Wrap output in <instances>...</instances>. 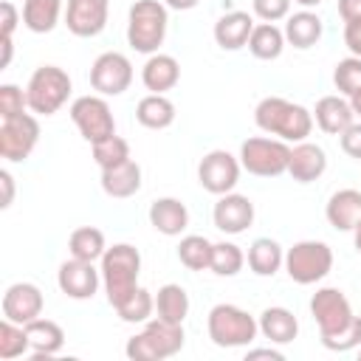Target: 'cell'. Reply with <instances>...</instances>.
<instances>
[{"label":"cell","instance_id":"44","mask_svg":"<svg viewBox=\"0 0 361 361\" xmlns=\"http://www.w3.org/2000/svg\"><path fill=\"white\" fill-rule=\"evenodd\" d=\"M338 141H341V149H344L350 158L361 161V121H353V124L338 135Z\"/></svg>","mask_w":361,"mask_h":361},{"label":"cell","instance_id":"10","mask_svg":"<svg viewBox=\"0 0 361 361\" xmlns=\"http://www.w3.org/2000/svg\"><path fill=\"white\" fill-rule=\"evenodd\" d=\"M310 316L319 324V338L336 336L338 330H344L355 319L350 299L338 288H319L310 296Z\"/></svg>","mask_w":361,"mask_h":361},{"label":"cell","instance_id":"27","mask_svg":"<svg viewBox=\"0 0 361 361\" xmlns=\"http://www.w3.org/2000/svg\"><path fill=\"white\" fill-rule=\"evenodd\" d=\"M25 333H28V338H31V355L34 358H51V355H56L59 350H62V344H65V330L56 324V322H51V319H34V322H28L25 324Z\"/></svg>","mask_w":361,"mask_h":361},{"label":"cell","instance_id":"12","mask_svg":"<svg viewBox=\"0 0 361 361\" xmlns=\"http://www.w3.org/2000/svg\"><path fill=\"white\" fill-rule=\"evenodd\" d=\"M133 82V62L118 51H104L90 65V85L99 96H121Z\"/></svg>","mask_w":361,"mask_h":361},{"label":"cell","instance_id":"17","mask_svg":"<svg viewBox=\"0 0 361 361\" xmlns=\"http://www.w3.org/2000/svg\"><path fill=\"white\" fill-rule=\"evenodd\" d=\"M212 220L223 234H243L254 223V203L245 195L226 192L212 209Z\"/></svg>","mask_w":361,"mask_h":361},{"label":"cell","instance_id":"1","mask_svg":"<svg viewBox=\"0 0 361 361\" xmlns=\"http://www.w3.org/2000/svg\"><path fill=\"white\" fill-rule=\"evenodd\" d=\"M254 121L262 133L276 135L282 141H307L313 130V113L296 102H288L282 96H265L254 107Z\"/></svg>","mask_w":361,"mask_h":361},{"label":"cell","instance_id":"37","mask_svg":"<svg viewBox=\"0 0 361 361\" xmlns=\"http://www.w3.org/2000/svg\"><path fill=\"white\" fill-rule=\"evenodd\" d=\"M90 147H93V161L99 164V169H110V166H118V164L130 161V144L116 133L90 144Z\"/></svg>","mask_w":361,"mask_h":361},{"label":"cell","instance_id":"43","mask_svg":"<svg viewBox=\"0 0 361 361\" xmlns=\"http://www.w3.org/2000/svg\"><path fill=\"white\" fill-rule=\"evenodd\" d=\"M20 20H23V11H17L11 0H3L0 3V39H8Z\"/></svg>","mask_w":361,"mask_h":361},{"label":"cell","instance_id":"34","mask_svg":"<svg viewBox=\"0 0 361 361\" xmlns=\"http://www.w3.org/2000/svg\"><path fill=\"white\" fill-rule=\"evenodd\" d=\"M212 248L214 243L206 240L203 234H186L178 243V259L189 271H206L212 265Z\"/></svg>","mask_w":361,"mask_h":361},{"label":"cell","instance_id":"26","mask_svg":"<svg viewBox=\"0 0 361 361\" xmlns=\"http://www.w3.org/2000/svg\"><path fill=\"white\" fill-rule=\"evenodd\" d=\"M102 189H104V195H110L116 200L133 197L141 189V166L130 158V161H124L118 166L102 169Z\"/></svg>","mask_w":361,"mask_h":361},{"label":"cell","instance_id":"13","mask_svg":"<svg viewBox=\"0 0 361 361\" xmlns=\"http://www.w3.org/2000/svg\"><path fill=\"white\" fill-rule=\"evenodd\" d=\"M240 158H234L231 152L226 149H212L200 158L197 164V183L212 192V195H226V192H234L237 180H240Z\"/></svg>","mask_w":361,"mask_h":361},{"label":"cell","instance_id":"50","mask_svg":"<svg viewBox=\"0 0 361 361\" xmlns=\"http://www.w3.org/2000/svg\"><path fill=\"white\" fill-rule=\"evenodd\" d=\"M0 45H3V59H0V68H8V62H11V37H8V39H0Z\"/></svg>","mask_w":361,"mask_h":361},{"label":"cell","instance_id":"52","mask_svg":"<svg viewBox=\"0 0 361 361\" xmlns=\"http://www.w3.org/2000/svg\"><path fill=\"white\" fill-rule=\"evenodd\" d=\"M353 243H355V251L361 254V217H358V223H355V228H353Z\"/></svg>","mask_w":361,"mask_h":361},{"label":"cell","instance_id":"18","mask_svg":"<svg viewBox=\"0 0 361 361\" xmlns=\"http://www.w3.org/2000/svg\"><path fill=\"white\" fill-rule=\"evenodd\" d=\"M327 169V152L313 144V141H299L290 147V161H288V175L296 183H313L324 175Z\"/></svg>","mask_w":361,"mask_h":361},{"label":"cell","instance_id":"6","mask_svg":"<svg viewBox=\"0 0 361 361\" xmlns=\"http://www.w3.org/2000/svg\"><path fill=\"white\" fill-rule=\"evenodd\" d=\"M71 76L59 65H39L28 85H25V99L28 110L37 116H54L71 96Z\"/></svg>","mask_w":361,"mask_h":361},{"label":"cell","instance_id":"35","mask_svg":"<svg viewBox=\"0 0 361 361\" xmlns=\"http://www.w3.org/2000/svg\"><path fill=\"white\" fill-rule=\"evenodd\" d=\"M243 265H245V254L237 243H228V240L214 243L209 271H214L217 276H237L243 271Z\"/></svg>","mask_w":361,"mask_h":361},{"label":"cell","instance_id":"53","mask_svg":"<svg viewBox=\"0 0 361 361\" xmlns=\"http://www.w3.org/2000/svg\"><path fill=\"white\" fill-rule=\"evenodd\" d=\"M293 3H299L302 8H316V6L322 3V0H293Z\"/></svg>","mask_w":361,"mask_h":361},{"label":"cell","instance_id":"31","mask_svg":"<svg viewBox=\"0 0 361 361\" xmlns=\"http://www.w3.org/2000/svg\"><path fill=\"white\" fill-rule=\"evenodd\" d=\"M59 14H62V0H23V25L34 34L54 31Z\"/></svg>","mask_w":361,"mask_h":361},{"label":"cell","instance_id":"32","mask_svg":"<svg viewBox=\"0 0 361 361\" xmlns=\"http://www.w3.org/2000/svg\"><path fill=\"white\" fill-rule=\"evenodd\" d=\"M68 251H71V257L85 259V262L102 259V254L107 251L104 231L96 228V226H79V228H73L71 237H68Z\"/></svg>","mask_w":361,"mask_h":361},{"label":"cell","instance_id":"7","mask_svg":"<svg viewBox=\"0 0 361 361\" xmlns=\"http://www.w3.org/2000/svg\"><path fill=\"white\" fill-rule=\"evenodd\" d=\"M285 271L296 285L322 282L333 271V248L322 240H299L285 251Z\"/></svg>","mask_w":361,"mask_h":361},{"label":"cell","instance_id":"40","mask_svg":"<svg viewBox=\"0 0 361 361\" xmlns=\"http://www.w3.org/2000/svg\"><path fill=\"white\" fill-rule=\"evenodd\" d=\"M322 344L333 353H350L355 347H361V316H355L344 330H338L330 338H322Z\"/></svg>","mask_w":361,"mask_h":361},{"label":"cell","instance_id":"5","mask_svg":"<svg viewBox=\"0 0 361 361\" xmlns=\"http://www.w3.org/2000/svg\"><path fill=\"white\" fill-rule=\"evenodd\" d=\"M206 330L217 347H248L257 338L259 324L248 310L228 305V302H220L209 310Z\"/></svg>","mask_w":361,"mask_h":361},{"label":"cell","instance_id":"29","mask_svg":"<svg viewBox=\"0 0 361 361\" xmlns=\"http://www.w3.org/2000/svg\"><path fill=\"white\" fill-rule=\"evenodd\" d=\"M135 118L147 130H166L175 121V104L164 93H149L135 104Z\"/></svg>","mask_w":361,"mask_h":361},{"label":"cell","instance_id":"30","mask_svg":"<svg viewBox=\"0 0 361 361\" xmlns=\"http://www.w3.org/2000/svg\"><path fill=\"white\" fill-rule=\"evenodd\" d=\"M155 313L164 322L183 324V319L189 316V293H186V288L175 285V282L161 285L158 293H155Z\"/></svg>","mask_w":361,"mask_h":361},{"label":"cell","instance_id":"25","mask_svg":"<svg viewBox=\"0 0 361 361\" xmlns=\"http://www.w3.org/2000/svg\"><path fill=\"white\" fill-rule=\"evenodd\" d=\"M285 42H290L293 48L305 51V48H313L319 39H322V17L310 8H302L296 14H288V23H285Z\"/></svg>","mask_w":361,"mask_h":361},{"label":"cell","instance_id":"16","mask_svg":"<svg viewBox=\"0 0 361 361\" xmlns=\"http://www.w3.org/2000/svg\"><path fill=\"white\" fill-rule=\"evenodd\" d=\"M110 0H68L65 25L73 37H96L104 31Z\"/></svg>","mask_w":361,"mask_h":361},{"label":"cell","instance_id":"11","mask_svg":"<svg viewBox=\"0 0 361 361\" xmlns=\"http://www.w3.org/2000/svg\"><path fill=\"white\" fill-rule=\"evenodd\" d=\"M39 141V121L31 113L0 118V155L6 161H25Z\"/></svg>","mask_w":361,"mask_h":361},{"label":"cell","instance_id":"49","mask_svg":"<svg viewBox=\"0 0 361 361\" xmlns=\"http://www.w3.org/2000/svg\"><path fill=\"white\" fill-rule=\"evenodd\" d=\"M200 0H164V6L166 8H175V11H189V8H195Z\"/></svg>","mask_w":361,"mask_h":361},{"label":"cell","instance_id":"19","mask_svg":"<svg viewBox=\"0 0 361 361\" xmlns=\"http://www.w3.org/2000/svg\"><path fill=\"white\" fill-rule=\"evenodd\" d=\"M313 121L322 133L327 135H341L353 121H355V113L350 107V99L344 96H322L313 107Z\"/></svg>","mask_w":361,"mask_h":361},{"label":"cell","instance_id":"33","mask_svg":"<svg viewBox=\"0 0 361 361\" xmlns=\"http://www.w3.org/2000/svg\"><path fill=\"white\" fill-rule=\"evenodd\" d=\"M285 48V31L276 28L274 23H257L251 37H248V51L257 59H276Z\"/></svg>","mask_w":361,"mask_h":361},{"label":"cell","instance_id":"45","mask_svg":"<svg viewBox=\"0 0 361 361\" xmlns=\"http://www.w3.org/2000/svg\"><path fill=\"white\" fill-rule=\"evenodd\" d=\"M344 45L353 56H361V23H344Z\"/></svg>","mask_w":361,"mask_h":361},{"label":"cell","instance_id":"15","mask_svg":"<svg viewBox=\"0 0 361 361\" xmlns=\"http://www.w3.org/2000/svg\"><path fill=\"white\" fill-rule=\"evenodd\" d=\"M42 307H45V299L34 282H14L3 293V319L8 322L28 324L42 316Z\"/></svg>","mask_w":361,"mask_h":361},{"label":"cell","instance_id":"39","mask_svg":"<svg viewBox=\"0 0 361 361\" xmlns=\"http://www.w3.org/2000/svg\"><path fill=\"white\" fill-rule=\"evenodd\" d=\"M333 85L341 96H353L361 90V56H347V59H338L336 68H333Z\"/></svg>","mask_w":361,"mask_h":361},{"label":"cell","instance_id":"22","mask_svg":"<svg viewBox=\"0 0 361 361\" xmlns=\"http://www.w3.org/2000/svg\"><path fill=\"white\" fill-rule=\"evenodd\" d=\"M178 79H180L178 59L169 56V54H161V51L149 54V59L141 68V82H144V87L149 93H166V90H172L178 85Z\"/></svg>","mask_w":361,"mask_h":361},{"label":"cell","instance_id":"24","mask_svg":"<svg viewBox=\"0 0 361 361\" xmlns=\"http://www.w3.org/2000/svg\"><path fill=\"white\" fill-rule=\"evenodd\" d=\"M257 324H259V333H262L271 344H290V341L299 336V322H296V316H293L288 307H282V305L265 307V310L259 313Z\"/></svg>","mask_w":361,"mask_h":361},{"label":"cell","instance_id":"2","mask_svg":"<svg viewBox=\"0 0 361 361\" xmlns=\"http://www.w3.org/2000/svg\"><path fill=\"white\" fill-rule=\"evenodd\" d=\"M99 271H102V285L107 293V302L113 307L124 305L135 290H138V271H141V254L135 245L130 243H116L110 245L102 259H99Z\"/></svg>","mask_w":361,"mask_h":361},{"label":"cell","instance_id":"14","mask_svg":"<svg viewBox=\"0 0 361 361\" xmlns=\"http://www.w3.org/2000/svg\"><path fill=\"white\" fill-rule=\"evenodd\" d=\"M56 285H59V290H62L68 299H76V302L93 299L96 290H99V285H102V271L93 268V262H85V259L71 257V259H65V262L59 265V271H56Z\"/></svg>","mask_w":361,"mask_h":361},{"label":"cell","instance_id":"28","mask_svg":"<svg viewBox=\"0 0 361 361\" xmlns=\"http://www.w3.org/2000/svg\"><path fill=\"white\" fill-rule=\"evenodd\" d=\"M285 265V251L276 240L271 237H257L248 245V268L257 276H274Z\"/></svg>","mask_w":361,"mask_h":361},{"label":"cell","instance_id":"38","mask_svg":"<svg viewBox=\"0 0 361 361\" xmlns=\"http://www.w3.org/2000/svg\"><path fill=\"white\" fill-rule=\"evenodd\" d=\"M152 310H155V296H152L147 288H141V285H138V290H135L124 305L116 307V313L121 316V322H130V324L149 322Z\"/></svg>","mask_w":361,"mask_h":361},{"label":"cell","instance_id":"36","mask_svg":"<svg viewBox=\"0 0 361 361\" xmlns=\"http://www.w3.org/2000/svg\"><path fill=\"white\" fill-rule=\"evenodd\" d=\"M25 353H31V338L25 333V324L3 319L0 322V358L11 361V358L25 355Z\"/></svg>","mask_w":361,"mask_h":361},{"label":"cell","instance_id":"41","mask_svg":"<svg viewBox=\"0 0 361 361\" xmlns=\"http://www.w3.org/2000/svg\"><path fill=\"white\" fill-rule=\"evenodd\" d=\"M28 107V99H25V90H20L17 85H0V118H11V116H20L25 113Z\"/></svg>","mask_w":361,"mask_h":361},{"label":"cell","instance_id":"21","mask_svg":"<svg viewBox=\"0 0 361 361\" xmlns=\"http://www.w3.org/2000/svg\"><path fill=\"white\" fill-rule=\"evenodd\" d=\"M254 25L257 23L248 11H228L214 23V42L223 51H240L243 45H248Z\"/></svg>","mask_w":361,"mask_h":361},{"label":"cell","instance_id":"46","mask_svg":"<svg viewBox=\"0 0 361 361\" xmlns=\"http://www.w3.org/2000/svg\"><path fill=\"white\" fill-rule=\"evenodd\" d=\"M338 14L344 23H361V0H338Z\"/></svg>","mask_w":361,"mask_h":361},{"label":"cell","instance_id":"48","mask_svg":"<svg viewBox=\"0 0 361 361\" xmlns=\"http://www.w3.org/2000/svg\"><path fill=\"white\" fill-rule=\"evenodd\" d=\"M245 358L251 361V358H271V361H282L285 355L279 353V350H274V347H254V350H248L245 353Z\"/></svg>","mask_w":361,"mask_h":361},{"label":"cell","instance_id":"20","mask_svg":"<svg viewBox=\"0 0 361 361\" xmlns=\"http://www.w3.org/2000/svg\"><path fill=\"white\" fill-rule=\"evenodd\" d=\"M149 226L164 237H178L189 226V209L178 197H158L149 203Z\"/></svg>","mask_w":361,"mask_h":361},{"label":"cell","instance_id":"47","mask_svg":"<svg viewBox=\"0 0 361 361\" xmlns=\"http://www.w3.org/2000/svg\"><path fill=\"white\" fill-rule=\"evenodd\" d=\"M0 186H3V200H0V206L8 209L11 200H14V178H11L8 169H0Z\"/></svg>","mask_w":361,"mask_h":361},{"label":"cell","instance_id":"4","mask_svg":"<svg viewBox=\"0 0 361 361\" xmlns=\"http://www.w3.org/2000/svg\"><path fill=\"white\" fill-rule=\"evenodd\" d=\"M169 25L166 6L161 0H135L127 14V42L138 54H158Z\"/></svg>","mask_w":361,"mask_h":361},{"label":"cell","instance_id":"8","mask_svg":"<svg viewBox=\"0 0 361 361\" xmlns=\"http://www.w3.org/2000/svg\"><path fill=\"white\" fill-rule=\"evenodd\" d=\"M237 158H240L245 172H251L257 178H276V175L288 172L290 147L282 138L254 135V138H245L240 144V155Z\"/></svg>","mask_w":361,"mask_h":361},{"label":"cell","instance_id":"3","mask_svg":"<svg viewBox=\"0 0 361 361\" xmlns=\"http://www.w3.org/2000/svg\"><path fill=\"white\" fill-rule=\"evenodd\" d=\"M183 341H186L183 324H172L158 316V319H149L141 333L127 338L124 353L133 361H164L178 355L183 350Z\"/></svg>","mask_w":361,"mask_h":361},{"label":"cell","instance_id":"42","mask_svg":"<svg viewBox=\"0 0 361 361\" xmlns=\"http://www.w3.org/2000/svg\"><path fill=\"white\" fill-rule=\"evenodd\" d=\"M251 6L262 23H276L290 14V0H251Z\"/></svg>","mask_w":361,"mask_h":361},{"label":"cell","instance_id":"51","mask_svg":"<svg viewBox=\"0 0 361 361\" xmlns=\"http://www.w3.org/2000/svg\"><path fill=\"white\" fill-rule=\"evenodd\" d=\"M350 107H353V113H355V116H358V118H361V90H358V93H353V96H350Z\"/></svg>","mask_w":361,"mask_h":361},{"label":"cell","instance_id":"9","mask_svg":"<svg viewBox=\"0 0 361 361\" xmlns=\"http://www.w3.org/2000/svg\"><path fill=\"white\" fill-rule=\"evenodd\" d=\"M71 118L87 144H96L116 133V118L104 96H79L71 102Z\"/></svg>","mask_w":361,"mask_h":361},{"label":"cell","instance_id":"23","mask_svg":"<svg viewBox=\"0 0 361 361\" xmlns=\"http://www.w3.org/2000/svg\"><path fill=\"white\" fill-rule=\"evenodd\" d=\"M324 217L336 231H353L361 217V192L358 189H338L330 195L324 206Z\"/></svg>","mask_w":361,"mask_h":361}]
</instances>
